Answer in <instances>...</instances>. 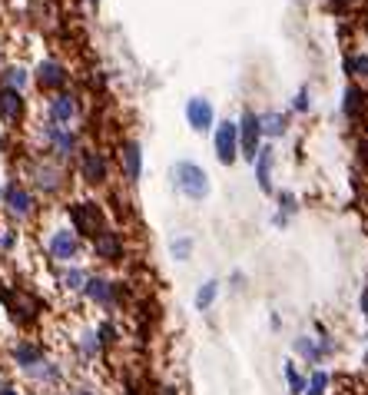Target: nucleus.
Listing matches in <instances>:
<instances>
[{"label":"nucleus","mask_w":368,"mask_h":395,"mask_svg":"<svg viewBox=\"0 0 368 395\" xmlns=\"http://www.w3.org/2000/svg\"><path fill=\"white\" fill-rule=\"evenodd\" d=\"M93 256L103 259V263H116L123 259V236L116 229H103L96 239H93Z\"/></svg>","instance_id":"obj_15"},{"label":"nucleus","mask_w":368,"mask_h":395,"mask_svg":"<svg viewBox=\"0 0 368 395\" xmlns=\"http://www.w3.org/2000/svg\"><path fill=\"white\" fill-rule=\"evenodd\" d=\"M0 302H3L10 322L20 325V329L37 325L40 316H43V302H40V296H34L30 289H20V286H0Z\"/></svg>","instance_id":"obj_1"},{"label":"nucleus","mask_w":368,"mask_h":395,"mask_svg":"<svg viewBox=\"0 0 368 395\" xmlns=\"http://www.w3.org/2000/svg\"><path fill=\"white\" fill-rule=\"evenodd\" d=\"M246 286V276L242 273H232V289H242Z\"/></svg>","instance_id":"obj_40"},{"label":"nucleus","mask_w":368,"mask_h":395,"mask_svg":"<svg viewBox=\"0 0 368 395\" xmlns=\"http://www.w3.org/2000/svg\"><path fill=\"white\" fill-rule=\"evenodd\" d=\"M10 359H14V365H17L23 376H34L50 356H47V345H43V342H37V339H20V342H14V349H10Z\"/></svg>","instance_id":"obj_8"},{"label":"nucleus","mask_w":368,"mask_h":395,"mask_svg":"<svg viewBox=\"0 0 368 395\" xmlns=\"http://www.w3.org/2000/svg\"><path fill=\"white\" fill-rule=\"evenodd\" d=\"M329 385H332V376L325 369H312L305 376V392L302 395H329Z\"/></svg>","instance_id":"obj_25"},{"label":"nucleus","mask_w":368,"mask_h":395,"mask_svg":"<svg viewBox=\"0 0 368 395\" xmlns=\"http://www.w3.org/2000/svg\"><path fill=\"white\" fill-rule=\"evenodd\" d=\"M169 180H173V189H176L180 196H186L189 203H203L206 196L213 193L209 173H206L199 163H193V160H180V163H173Z\"/></svg>","instance_id":"obj_2"},{"label":"nucleus","mask_w":368,"mask_h":395,"mask_svg":"<svg viewBox=\"0 0 368 395\" xmlns=\"http://www.w3.org/2000/svg\"><path fill=\"white\" fill-rule=\"evenodd\" d=\"M67 395H100L93 385H74V389H67Z\"/></svg>","instance_id":"obj_35"},{"label":"nucleus","mask_w":368,"mask_h":395,"mask_svg":"<svg viewBox=\"0 0 368 395\" xmlns=\"http://www.w3.org/2000/svg\"><path fill=\"white\" fill-rule=\"evenodd\" d=\"M156 395H180V389H176L173 382H166V385H160V392Z\"/></svg>","instance_id":"obj_38"},{"label":"nucleus","mask_w":368,"mask_h":395,"mask_svg":"<svg viewBox=\"0 0 368 395\" xmlns=\"http://www.w3.org/2000/svg\"><path fill=\"white\" fill-rule=\"evenodd\" d=\"M186 120H189V127L196 133H206L216 123V110H213V103H209L206 96H193V100L186 103Z\"/></svg>","instance_id":"obj_14"},{"label":"nucleus","mask_w":368,"mask_h":395,"mask_svg":"<svg viewBox=\"0 0 368 395\" xmlns=\"http://www.w3.org/2000/svg\"><path fill=\"white\" fill-rule=\"evenodd\" d=\"M37 83L40 90H60L63 83H67V70H63V63H56V60H43L37 67Z\"/></svg>","instance_id":"obj_19"},{"label":"nucleus","mask_w":368,"mask_h":395,"mask_svg":"<svg viewBox=\"0 0 368 395\" xmlns=\"http://www.w3.org/2000/svg\"><path fill=\"white\" fill-rule=\"evenodd\" d=\"M80 176H83V183H90V186H103L107 176H110L107 156L100 150H80Z\"/></svg>","instance_id":"obj_12"},{"label":"nucleus","mask_w":368,"mask_h":395,"mask_svg":"<svg viewBox=\"0 0 368 395\" xmlns=\"http://www.w3.org/2000/svg\"><path fill=\"white\" fill-rule=\"evenodd\" d=\"M365 90H358V87H349L345 90V116H351V120H358L362 113H365Z\"/></svg>","instance_id":"obj_26"},{"label":"nucleus","mask_w":368,"mask_h":395,"mask_svg":"<svg viewBox=\"0 0 368 395\" xmlns=\"http://www.w3.org/2000/svg\"><path fill=\"white\" fill-rule=\"evenodd\" d=\"M47 253H50V259H54V263L70 266V263H76V259H80V253H83V239L76 236L74 229L56 226L54 233L47 236Z\"/></svg>","instance_id":"obj_5"},{"label":"nucleus","mask_w":368,"mask_h":395,"mask_svg":"<svg viewBox=\"0 0 368 395\" xmlns=\"http://www.w3.org/2000/svg\"><path fill=\"white\" fill-rule=\"evenodd\" d=\"M120 167H123V176H127L129 183L143 180V147L136 140H127L120 147Z\"/></svg>","instance_id":"obj_16"},{"label":"nucleus","mask_w":368,"mask_h":395,"mask_svg":"<svg viewBox=\"0 0 368 395\" xmlns=\"http://www.w3.org/2000/svg\"><path fill=\"white\" fill-rule=\"evenodd\" d=\"M83 296L96 309H116L120 306V282H113L110 276H90L83 286Z\"/></svg>","instance_id":"obj_9"},{"label":"nucleus","mask_w":368,"mask_h":395,"mask_svg":"<svg viewBox=\"0 0 368 395\" xmlns=\"http://www.w3.org/2000/svg\"><path fill=\"white\" fill-rule=\"evenodd\" d=\"M0 116H3V123H20L23 120V96H20V90H0Z\"/></svg>","instance_id":"obj_20"},{"label":"nucleus","mask_w":368,"mask_h":395,"mask_svg":"<svg viewBox=\"0 0 368 395\" xmlns=\"http://www.w3.org/2000/svg\"><path fill=\"white\" fill-rule=\"evenodd\" d=\"M87 279H90V273H87L83 266H76V263H70L63 273H60V286H63L67 292H83Z\"/></svg>","instance_id":"obj_22"},{"label":"nucleus","mask_w":368,"mask_h":395,"mask_svg":"<svg viewBox=\"0 0 368 395\" xmlns=\"http://www.w3.org/2000/svg\"><path fill=\"white\" fill-rule=\"evenodd\" d=\"M3 209L10 213V220L27 223V220L37 213V196L27 186H20V183H7V186H3Z\"/></svg>","instance_id":"obj_7"},{"label":"nucleus","mask_w":368,"mask_h":395,"mask_svg":"<svg viewBox=\"0 0 368 395\" xmlns=\"http://www.w3.org/2000/svg\"><path fill=\"white\" fill-rule=\"evenodd\" d=\"M34 382H40L43 389H56V385H63V365L60 362H54V359H47L43 365H40L37 372H34Z\"/></svg>","instance_id":"obj_21"},{"label":"nucleus","mask_w":368,"mask_h":395,"mask_svg":"<svg viewBox=\"0 0 368 395\" xmlns=\"http://www.w3.org/2000/svg\"><path fill=\"white\" fill-rule=\"evenodd\" d=\"M76 345H80L83 359H96L100 352H103V345H100V339H96V329H83L80 339H76Z\"/></svg>","instance_id":"obj_27"},{"label":"nucleus","mask_w":368,"mask_h":395,"mask_svg":"<svg viewBox=\"0 0 368 395\" xmlns=\"http://www.w3.org/2000/svg\"><path fill=\"white\" fill-rule=\"evenodd\" d=\"M27 176H30V186L37 189V193H43V196H56V193H63V186H67L63 167L54 163V160H34L27 167Z\"/></svg>","instance_id":"obj_4"},{"label":"nucleus","mask_w":368,"mask_h":395,"mask_svg":"<svg viewBox=\"0 0 368 395\" xmlns=\"http://www.w3.org/2000/svg\"><path fill=\"white\" fill-rule=\"evenodd\" d=\"M67 216H70V226H74V233L80 239H96L103 229H110L107 223V209L100 206L96 200H74L70 206H67Z\"/></svg>","instance_id":"obj_3"},{"label":"nucleus","mask_w":368,"mask_h":395,"mask_svg":"<svg viewBox=\"0 0 368 395\" xmlns=\"http://www.w3.org/2000/svg\"><path fill=\"white\" fill-rule=\"evenodd\" d=\"M193 249H196L193 236H176V239H169V256L180 259V263H186V259L193 256Z\"/></svg>","instance_id":"obj_28"},{"label":"nucleus","mask_w":368,"mask_h":395,"mask_svg":"<svg viewBox=\"0 0 368 395\" xmlns=\"http://www.w3.org/2000/svg\"><path fill=\"white\" fill-rule=\"evenodd\" d=\"M23 83H27V70L23 67H7L3 70V87L7 90H23Z\"/></svg>","instance_id":"obj_31"},{"label":"nucleus","mask_w":368,"mask_h":395,"mask_svg":"<svg viewBox=\"0 0 368 395\" xmlns=\"http://www.w3.org/2000/svg\"><path fill=\"white\" fill-rule=\"evenodd\" d=\"M295 209H299L295 196H292V193H282V196H279V213H282V216H292Z\"/></svg>","instance_id":"obj_34"},{"label":"nucleus","mask_w":368,"mask_h":395,"mask_svg":"<svg viewBox=\"0 0 368 395\" xmlns=\"http://www.w3.org/2000/svg\"><path fill=\"white\" fill-rule=\"evenodd\" d=\"M292 352L302 362H309L312 369H322V362L335 352V342H332L329 336H325V329L318 325V336H299L292 342Z\"/></svg>","instance_id":"obj_6"},{"label":"nucleus","mask_w":368,"mask_h":395,"mask_svg":"<svg viewBox=\"0 0 368 395\" xmlns=\"http://www.w3.org/2000/svg\"><path fill=\"white\" fill-rule=\"evenodd\" d=\"M0 395H20V389L10 385V382H3V385H0Z\"/></svg>","instance_id":"obj_39"},{"label":"nucleus","mask_w":368,"mask_h":395,"mask_svg":"<svg viewBox=\"0 0 368 395\" xmlns=\"http://www.w3.org/2000/svg\"><path fill=\"white\" fill-rule=\"evenodd\" d=\"M295 110H299V113L309 110V94H299V96H295Z\"/></svg>","instance_id":"obj_36"},{"label":"nucleus","mask_w":368,"mask_h":395,"mask_svg":"<svg viewBox=\"0 0 368 395\" xmlns=\"http://www.w3.org/2000/svg\"><path fill=\"white\" fill-rule=\"evenodd\" d=\"M219 299V279H206L199 289H196V299H193V306L199 309V312H206V309H213V302Z\"/></svg>","instance_id":"obj_23"},{"label":"nucleus","mask_w":368,"mask_h":395,"mask_svg":"<svg viewBox=\"0 0 368 395\" xmlns=\"http://www.w3.org/2000/svg\"><path fill=\"white\" fill-rule=\"evenodd\" d=\"M345 70H349V74H355V76H362V80H368V54L349 56V60H345Z\"/></svg>","instance_id":"obj_32"},{"label":"nucleus","mask_w":368,"mask_h":395,"mask_svg":"<svg viewBox=\"0 0 368 395\" xmlns=\"http://www.w3.org/2000/svg\"><path fill=\"white\" fill-rule=\"evenodd\" d=\"M272 163H276V153L272 147H259L256 160H252V167H256V183L262 193H272Z\"/></svg>","instance_id":"obj_18"},{"label":"nucleus","mask_w":368,"mask_h":395,"mask_svg":"<svg viewBox=\"0 0 368 395\" xmlns=\"http://www.w3.org/2000/svg\"><path fill=\"white\" fill-rule=\"evenodd\" d=\"M282 378H285V389H289V395H302V392H305V376L299 372L295 359L282 362Z\"/></svg>","instance_id":"obj_24"},{"label":"nucleus","mask_w":368,"mask_h":395,"mask_svg":"<svg viewBox=\"0 0 368 395\" xmlns=\"http://www.w3.org/2000/svg\"><path fill=\"white\" fill-rule=\"evenodd\" d=\"M17 246V229H0V253H10Z\"/></svg>","instance_id":"obj_33"},{"label":"nucleus","mask_w":368,"mask_h":395,"mask_svg":"<svg viewBox=\"0 0 368 395\" xmlns=\"http://www.w3.org/2000/svg\"><path fill=\"white\" fill-rule=\"evenodd\" d=\"M213 147H216V160L222 167H232L239 160V127L232 120H226L216 127V136H213Z\"/></svg>","instance_id":"obj_10"},{"label":"nucleus","mask_w":368,"mask_h":395,"mask_svg":"<svg viewBox=\"0 0 368 395\" xmlns=\"http://www.w3.org/2000/svg\"><path fill=\"white\" fill-rule=\"evenodd\" d=\"M74 120H76V100L70 94H56L54 100H50V127L70 130Z\"/></svg>","instance_id":"obj_17"},{"label":"nucleus","mask_w":368,"mask_h":395,"mask_svg":"<svg viewBox=\"0 0 368 395\" xmlns=\"http://www.w3.org/2000/svg\"><path fill=\"white\" fill-rule=\"evenodd\" d=\"M96 339H100V345H103V349H110L113 342L120 339V329H116V322H113V319H103V322H100V325H96Z\"/></svg>","instance_id":"obj_30"},{"label":"nucleus","mask_w":368,"mask_h":395,"mask_svg":"<svg viewBox=\"0 0 368 395\" xmlns=\"http://www.w3.org/2000/svg\"><path fill=\"white\" fill-rule=\"evenodd\" d=\"M259 123H262V136L285 133V116H282V113H266V116H259Z\"/></svg>","instance_id":"obj_29"},{"label":"nucleus","mask_w":368,"mask_h":395,"mask_svg":"<svg viewBox=\"0 0 368 395\" xmlns=\"http://www.w3.org/2000/svg\"><path fill=\"white\" fill-rule=\"evenodd\" d=\"M358 306H362V316L368 319V286L362 289V296H358Z\"/></svg>","instance_id":"obj_37"},{"label":"nucleus","mask_w":368,"mask_h":395,"mask_svg":"<svg viewBox=\"0 0 368 395\" xmlns=\"http://www.w3.org/2000/svg\"><path fill=\"white\" fill-rule=\"evenodd\" d=\"M239 153L252 163L256 160V153H259V147H262V123H259V116L256 113H246L239 123Z\"/></svg>","instance_id":"obj_11"},{"label":"nucleus","mask_w":368,"mask_h":395,"mask_svg":"<svg viewBox=\"0 0 368 395\" xmlns=\"http://www.w3.org/2000/svg\"><path fill=\"white\" fill-rule=\"evenodd\" d=\"M90 3H93V7H100V0H90Z\"/></svg>","instance_id":"obj_41"},{"label":"nucleus","mask_w":368,"mask_h":395,"mask_svg":"<svg viewBox=\"0 0 368 395\" xmlns=\"http://www.w3.org/2000/svg\"><path fill=\"white\" fill-rule=\"evenodd\" d=\"M43 140H47V147L54 150L56 163H63V160H70V156H76V153H80V147H76V136L70 130L47 127V130H43Z\"/></svg>","instance_id":"obj_13"}]
</instances>
